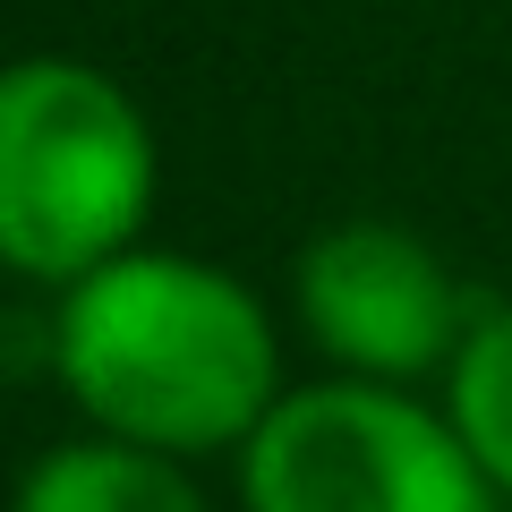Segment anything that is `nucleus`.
Instances as JSON below:
<instances>
[{
	"label": "nucleus",
	"instance_id": "nucleus-5",
	"mask_svg": "<svg viewBox=\"0 0 512 512\" xmlns=\"http://www.w3.org/2000/svg\"><path fill=\"white\" fill-rule=\"evenodd\" d=\"M9 512H214V495L197 487V461L77 427L9 478Z\"/></svg>",
	"mask_w": 512,
	"mask_h": 512
},
{
	"label": "nucleus",
	"instance_id": "nucleus-3",
	"mask_svg": "<svg viewBox=\"0 0 512 512\" xmlns=\"http://www.w3.org/2000/svg\"><path fill=\"white\" fill-rule=\"evenodd\" d=\"M231 461L239 512H512L419 384L308 376Z\"/></svg>",
	"mask_w": 512,
	"mask_h": 512
},
{
	"label": "nucleus",
	"instance_id": "nucleus-4",
	"mask_svg": "<svg viewBox=\"0 0 512 512\" xmlns=\"http://www.w3.org/2000/svg\"><path fill=\"white\" fill-rule=\"evenodd\" d=\"M478 299L444 265V248L410 222L342 214L291 256V333L325 359V376L367 384H444Z\"/></svg>",
	"mask_w": 512,
	"mask_h": 512
},
{
	"label": "nucleus",
	"instance_id": "nucleus-1",
	"mask_svg": "<svg viewBox=\"0 0 512 512\" xmlns=\"http://www.w3.org/2000/svg\"><path fill=\"white\" fill-rule=\"evenodd\" d=\"M43 367L77 427L180 461L239 453L265 427V410L291 393L282 316L265 308V291L163 239H137L86 282L52 291Z\"/></svg>",
	"mask_w": 512,
	"mask_h": 512
},
{
	"label": "nucleus",
	"instance_id": "nucleus-2",
	"mask_svg": "<svg viewBox=\"0 0 512 512\" xmlns=\"http://www.w3.org/2000/svg\"><path fill=\"white\" fill-rule=\"evenodd\" d=\"M163 137L146 103L77 52L0 60V282L69 291L154 239Z\"/></svg>",
	"mask_w": 512,
	"mask_h": 512
},
{
	"label": "nucleus",
	"instance_id": "nucleus-6",
	"mask_svg": "<svg viewBox=\"0 0 512 512\" xmlns=\"http://www.w3.org/2000/svg\"><path fill=\"white\" fill-rule=\"evenodd\" d=\"M436 402L461 427V444L478 453V470L495 478V495L512 504V299H478Z\"/></svg>",
	"mask_w": 512,
	"mask_h": 512
}]
</instances>
